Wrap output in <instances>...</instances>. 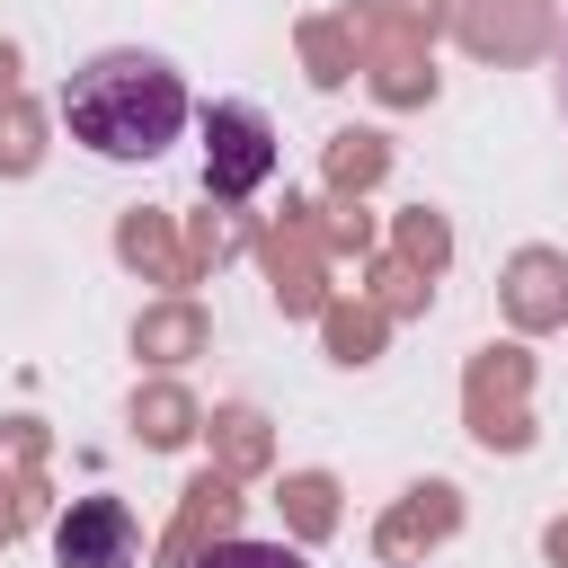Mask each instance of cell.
Here are the masks:
<instances>
[{
	"label": "cell",
	"instance_id": "1",
	"mask_svg": "<svg viewBox=\"0 0 568 568\" xmlns=\"http://www.w3.org/2000/svg\"><path fill=\"white\" fill-rule=\"evenodd\" d=\"M186 115H195V98H186L178 62L142 53V44H106V53L71 62V80H62V124L98 160H160L186 133Z\"/></svg>",
	"mask_w": 568,
	"mask_h": 568
},
{
	"label": "cell",
	"instance_id": "2",
	"mask_svg": "<svg viewBox=\"0 0 568 568\" xmlns=\"http://www.w3.org/2000/svg\"><path fill=\"white\" fill-rule=\"evenodd\" d=\"M275 124H266V106L257 98H213L204 106V195H222V204H240V195H257L266 178H275Z\"/></svg>",
	"mask_w": 568,
	"mask_h": 568
},
{
	"label": "cell",
	"instance_id": "3",
	"mask_svg": "<svg viewBox=\"0 0 568 568\" xmlns=\"http://www.w3.org/2000/svg\"><path fill=\"white\" fill-rule=\"evenodd\" d=\"M53 568H142V524L124 497H71L53 524Z\"/></svg>",
	"mask_w": 568,
	"mask_h": 568
},
{
	"label": "cell",
	"instance_id": "4",
	"mask_svg": "<svg viewBox=\"0 0 568 568\" xmlns=\"http://www.w3.org/2000/svg\"><path fill=\"white\" fill-rule=\"evenodd\" d=\"M195 568H311L302 550H284V541H213Z\"/></svg>",
	"mask_w": 568,
	"mask_h": 568
},
{
	"label": "cell",
	"instance_id": "5",
	"mask_svg": "<svg viewBox=\"0 0 568 568\" xmlns=\"http://www.w3.org/2000/svg\"><path fill=\"white\" fill-rule=\"evenodd\" d=\"M559 98H568V44H559Z\"/></svg>",
	"mask_w": 568,
	"mask_h": 568
}]
</instances>
